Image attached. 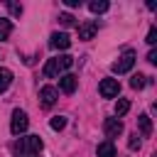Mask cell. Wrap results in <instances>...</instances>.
<instances>
[{"label":"cell","instance_id":"cell-1","mask_svg":"<svg viewBox=\"0 0 157 157\" xmlns=\"http://www.w3.org/2000/svg\"><path fill=\"white\" fill-rule=\"evenodd\" d=\"M42 147H44V142H42V137H39V135H27V137H20V140H15V142H12V152H15L17 157L39 155V152H42Z\"/></svg>","mask_w":157,"mask_h":157},{"label":"cell","instance_id":"cell-2","mask_svg":"<svg viewBox=\"0 0 157 157\" xmlns=\"http://www.w3.org/2000/svg\"><path fill=\"white\" fill-rule=\"evenodd\" d=\"M74 64V59L69 56V54H61V56H52V59H47V64H44V69H42V74L47 76V78H56V76H61L69 66Z\"/></svg>","mask_w":157,"mask_h":157},{"label":"cell","instance_id":"cell-3","mask_svg":"<svg viewBox=\"0 0 157 157\" xmlns=\"http://www.w3.org/2000/svg\"><path fill=\"white\" fill-rule=\"evenodd\" d=\"M135 66V52H123V56H118V61H113V71L115 74H128Z\"/></svg>","mask_w":157,"mask_h":157},{"label":"cell","instance_id":"cell-4","mask_svg":"<svg viewBox=\"0 0 157 157\" xmlns=\"http://www.w3.org/2000/svg\"><path fill=\"white\" fill-rule=\"evenodd\" d=\"M27 125H29V118H27V113L17 108V110L12 113V120H10V130H12V135H22V132L27 130Z\"/></svg>","mask_w":157,"mask_h":157},{"label":"cell","instance_id":"cell-5","mask_svg":"<svg viewBox=\"0 0 157 157\" xmlns=\"http://www.w3.org/2000/svg\"><path fill=\"white\" fill-rule=\"evenodd\" d=\"M98 91H101L103 98H115L120 93V83H118V78H103L101 86H98Z\"/></svg>","mask_w":157,"mask_h":157},{"label":"cell","instance_id":"cell-6","mask_svg":"<svg viewBox=\"0 0 157 157\" xmlns=\"http://www.w3.org/2000/svg\"><path fill=\"white\" fill-rule=\"evenodd\" d=\"M103 130H105V137L113 142V137H118V135L123 132V120H120V118H105Z\"/></svg>","mask_w":157,"mask_h":157},{"label":"cell","instance_id":"cell-7","mask_svg":"<svg viewBox=\"0 0 157 157\" xmlns=\"http://www.w3.org/2000/svg\"><path fill=\"white\" fill-rule=\"evenodd\" d=\"M56 98H59V91H56L54 86H44V88L39 91V103H42V108H52V105L56 103Z\"/></svg>","mask_w":157,"mask_h":157},{"label":"cell","instance_id":"cell-8","mask_svg":"<svg viewBox=\"0 0 157 157\" xmlns=\"http://www.w3.org/2000/svg\"><path fill=\"white\" fill-rule=\"evenodd\" d=\"M49 47H52V49H61V52H64V49H69V47H71V39H69V34H66V32H54V34L49 37Z\"/></svg>","mask_w":157,"mask_h":157},{"label":"cell","instance_id":"cell-9","mask_svg":"<svg viewBox=\"0 0 157 157\" xmlns=\"http://www.w3.org/2000/svg\"><path fill=\"white\" fill-rule=\"evenodd\" d=\"M98 32V25L93 22V20H88V22H83L81 27H78V39H83V42H88V39H93V34Z\"/></svg>","mask_w":157,"mask_h":157},{"label":"cell","instance_id":"cell-10","mask_svg":"<svg viewBox=\"0 0 157 157\" xmlns=\"http://www.w3.org/2000/svg\"><path fill=\"white\" fill-rule=\"evenodd\" d=\"M76 76L74 74H64V76H59V88L64 91V93H74L76 91Z\"/></svg>","mask_w":157,"mask_h":157},{"label":"cell","instance_id":"cell-11","mask_svg":"<svg viewBox=\"0 0 157 157\" xmlns=\"http://www.w3.org/2000/svg\"><path fill=\"white\" fill-rule=\"evenodd\" d=\"M137 125H140L142 137H150V135H152V120H150L147 113H140V115H137Z\"/></svg>","mask_w":157,"mask_h":157},{"label":"cell","instance_id":"cell-12","mask_svg":"<svg viewBox=\"0 0 157 157\" xmlns=\"http://www.w3.org/2000/svg\"><path fill=\"white\" fill-rule=\"evenodd\" d=\"M96 155H98V157H115V145H113L110 140H105V142H101V145H98Z\"/></svg>","mask_w":157,"mask_h":157},{"label":"cell","instance_id":"cell-13","mask_svg":"<svg viewBox=\"0 0 157 157\" xmlns=\"http://www.w3.org/2000/svg\"><path fill=\"white\" fill-rule=\"evenodd\" d=\"M12 83V71L10 69H0V93H5Z\"/></svg>","mask_w":157,"mask_h":157},{"label":"cell","instance_id":"cell-14","mask_svg":"<svg viewBox=\"0 0 157 157\" xmlns=\"http://www.w3.org/2000/svg\"><path fill=\"white\" fill-rule=\"evenodd\" d=\"M108 7H110V2H105V0H93V2H88V10H91V12H96V15L105 12Z\"/></svg>","mask_w":157,"mask_h":157},{"label":"cell","instance_id":"cell-15","mask_svg":"<svg viewBox=\"0 0 157 157\" xmlns=\"http://www.w3.org/2000/svg\"><path fill=\"white\" fill-rule=\"evenodd\" d=\"M12 34V22L7 17H0V39H7Z\"/></svg>","mask_w":157,"mask_h":157},{"label":"cell","instance_id":"cell-16","mask_svg":"<svg viewBox=\"0 0 157 157\" xmlns=\"http://www.w3.org/2000/svg\"><path fill=\"white\" fill-rule=\"evenodd\" d=\"M130 110V101H125V98H118V103H115V115L120 118V115H125Z\"/></svg>","mask_w":157,"mask_h":157},{"label":"cell","instance_id":"cell-17","mask_svg":"<svg viewBox=\"0 0 157 157\" xmlns=\"http://www.w3.org/2000/svg\"><path fill=\"white\" fill-rule=\"evenodd\" d=\"M145 78H147V76H142V74H135V76H132V78H130V86H132V88H135V91H140V88H142V86H145V83H147V81H145Z\"/></svg>","mask_w":157,"mask_h":157},{"label":"cell","instance_id":"cell-18","mask_svg":"<svg viewBox=\"0 0 157 157\" xmlns=\"http://www.w3.org/2000/svg\"><path fill=\"white\" fill-rule=\"evenodd\" d=\"M59 22H61L64 27H71V25H76V17H74L71 12H61V15H59Z\"/></svg>","mask_w":157,"mask_h":157},{"label":"cell","instance_id":"cell-19","mask_svg":"<svg viewBox=\"0 0 157 157\" xmlns=\"http://www.w3.org/2000/svg\"><path fill=\"white\" fill-rule=\"evenodd\" d=\"M49 125H52V130H61V128L66 125V118H64V115H54Z\"/></svg>","mask_w":157,"mask_h":157},{"label":"cell","instance_id":"cell-20","mask_svg":"<svg viewBox=\"0 0 157 157\" xmlns=\"http://www.w3.org/2000/svg\"><path fill=\"white\" fill-rule=\"evenodd\" d=\"M7 10H10V15H15V17H20V15H22V5H20V2H15V0H10V2H7Z\"/></svg>","mask_w":157,"mask_h":157},{"label":"cell","instance_id":"cell-21","mask_svg":"<svg viewBox=\"0 0 157 157\" xmlns=\"http://www.w3.org/2000/svg\"><path fill=\"white\" fill-rule=\"evenodd\" d=\"M140 145H142V142H140V135H137V132H132V135H130V140H128V147H130V150H140Z\"/></svg>","mask_w":157,"mask_h":157},{"label":"cell","instance_id":"cell-22","mask_svg":"<svg viewBox=\"0 0 157 157\" xmlns=\"http://www.w3.org/2000/svg\"><path fill=\"white\" fill-rule=\"evenodd\" d=\"M157 42V27H150V32H147V44H155Z\"/></svg>","mask_w":157,"mask_h":157},{"label":"cell","instance_id":"cell-23","mask_svg":"<svg viewBox=\"0 0 157 157\" xmlns=\"http://www.w3.org/2000/svg\"><path fill=\"white\" fill-rule=\"evenodd\" d=\"M66 7H81V0H64Z\"/></svg>","mask_w":157,"mask_h":157},{"label":"cell","instance_id":"cell-24","mask_svg":"<svg viewBox=\"0 0 157 157\" xmlns=\"http://www.w3.org/2000/svg\"><path fill=\"white\" fill-rule=\"evenodd\" d=\"M147 61H152V64H155V61H157V52H155V49H152V52H150V54H147Z\"/></svg>","mask_w":157,"mask_h":157},{"label":"cell","instance_id":"cell-25","mask_svg":"<svg viewBox=\"0 0 157 157\" xmlns=\"http://www.w3.org/2000/svg\"><path fill=\"white\" fill-rule=\"evenodd\" d=\"M29 157H39V155H29Z\"/></svg>","mask_w":157,"mask_h":157},{"label":"cell","instance_id":"cell-26","mask_svg":"<svg viewBox=\"0 0 157 157\" xmlns=\"http://www.w3.org/2000/svg\"><path fill=\"white\" fill-rule=\"evenodd\" d=\"M152 157H157V155H152Z\"/></svg>","mask_w":157,"mask_h":157}]
</instances>
